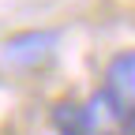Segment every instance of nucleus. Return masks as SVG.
I'll return each mask as SVG.
<instances>
[{"label": "nucleus", "mask_w": 135, "mask_h": 135, "mask_svg": "<svg viewBox=\"0 0 135 135\" xmlns=\"http://www.w3.org/2000/svg\"><path fill=\"white\" fill-rule=\"evenodd\" d=\"M109 94V101L116 109H120L124 116H135V49H128V53H116L105 68V86H101Z\"/></svg>", "instance_id": "1"}, {"label": "nucleus", "mask_w": 135, "mask_h": 135, "mask_svg": "<svg viewBox=\"0 0 135 135\" xmlns=\"http://www.w3.org/2000/svg\"><path fill=\"white\" fill-rule=\"evenodd\" d=\"M53 41H56L53 34H26V38H15V41L8 45V53H4V56H8L11 64H30V60L45 56Z\"/></svg>", "instance_id": "2"}, {"label": "nucleus", "mask_w": 135, "mask_h": 135, "mask_svg": "<svg viewBox=\"0 0 135 135\" xmlns=\"http://www.w3.org/2000/svg\"><path fill=\"white\" fill-rule=\"evenodd\" d=\"M124 128H128V131L135 135V116H128V124H124Z\"/></svg>", "instance_id": "3"}]
</instances>
